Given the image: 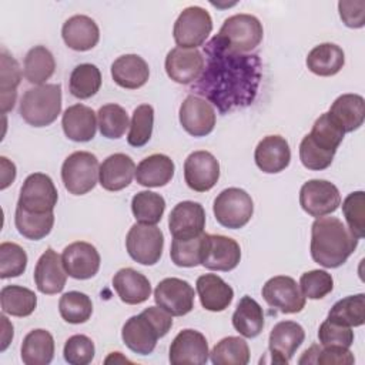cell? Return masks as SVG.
<instances>
[{
    "instance_id": "1",
    "label": "cell",
    "mask_w": 365,
    "mask_h": 365,
    "mask_svg": "<svg viewBox=\"0 0 365 365\" xmlns=\"http://www.w3.org/2000/svg\"><path fill=\"white\" fill-rule=\"evenodd\" d=\"M204 70L191 91L215 106L221 114L252 104L262 76L261 58L230 50L217 36L204 46Z\"/></svg>"
},
{
    "instance_id": "2",
    "label": "cell",
    "mask_w": 365,
    "mask_h": 365,
    "mask_svg": "<svg viewBox=\"0 0 365 365\" xmlns=\"http://www.w3.org/2000/svg\"><path fill=\"white\" fill-rule=\"evenodd\" d=\"M358 238L336 217H319L311 227V257L325 268H338L356 250Z\"/></svg>"
},
{
    "instance_id": "3",
    "label": "cell",
    "mask_w": 365,
    "mask_h": 365,
    "mask_svg": "<svg viewBox=\"0 0 365 365\" xmlns=\"http://www.w3.org/2000/svg\"><path fill=\"white\" fill-rule=\"evenodd\" d=\"M173 315L161 307H148L141 314L130 317L123 325L121 338L128 349L138 355L154 351L157 341L168 334L173 327Z\"/></svg>"
},
{
    "instance_id": "4",
    "label": "cell",
    "mask_w": 365,
    "mask_h": 365,
    "mask_svg": "<svg viewBox=\"0 0 365 365\" xmlns=\"http://www.w3.org/2000/svg\"><path fill=\"white\" fill-rule=\"evenodd\" d=\"M19 113L33 127L50 125L61 113V86L41 84L29 88L20 100Z\"/></svg>"
},
{
    "instance_id": "5",
    "label": "cell",
    "mask_w": 365,
    "mask_h": 365,
    "mask_svg": "<svg viewBox=\"0 0 365 365\" xmlns=\"http://www.w3.org/2000/svg\"><path fill=\"white\" fill-rule=\"evenodd\" d=\"M217 37L232 51L250 53L264 37L261 21L252 14H234L224 20Z\"/></svg>"
},
{
    "instance_id": "6",
    "label": "cell",
    "mask_w": 365,
    "mask_h": 365,
    "mask_svg": "<svg viewBox=\"0 0 365 365\" xmlns=\"http://www.w3.org/2000/svg\"><path fill=\"white\" fill-rule=\"evenodd\" d=\"M98 160L88 151L70 154L61 165V180L73 195H84L98 182Z\"/></svg>"
},
{
    "instance_id": "7",
    "label": "cell",
    "mask_w": 365,
    "mask_h": 365,
    "mask_svg": "<svg viewBox=\"0 0 365 365\" xmlns=\"http://www.w3.org/2000/svg\"><path fill=\"white\" fill-rule=\"evenodd\" d=\"M212 211L220 225L238 230L247 225L254 214L251 195L237 187L222 190L214 200Z\"/></svg>"
},
{
    "instance_id": "8",
    "label": "cell",
    "mask_w": 365,
    "mask_h": 365,
    "mask_svg": "<svg viewBox=\"0 0 365 365\" xmlns=\"http://www.w3.org/2000/svg\"><path fill=\"white\" fill-rule=\"evenodd\" d=\"M212 31V19L210 13L200 6L185 7L177 17L173 29V37L181 48H197L205 43Z\"/></svg>"
},
{
    "instance_id": "9",
    "label": "cell",
    "mask_w": 365,
    "mask_h": 365,
    "mask_svg": "<svg viewBox=\"0 0 365 365\" xmlns=\"http://www.w3.org/2000/svg\"><path fill=\"white\" fill-rule=\"evenodd\" d=\"M125 248L135 262L141 265H154L163 255V231L157 225L135 222L127 232Z\"/></svg>"
},
{
    "instance_id": "10",
    "label": "cell",
    "mask_w": 365,
    "mask_h": 365,
    "mask_svg": "<svg viewBox=\"0 0 365 365\" xmlns=\"http://www.w3.org/2000/svg\"><path fill=\"white\" fill-rule=\"evenodd\" d=\"M57 200L58 192L53 180L47 174L33 173L20 188L17 207L29 212H53Z\"/></svg>"
},
{
    "instance_id": "11",
    "label": "cell",
    "mask_w": 365,
    "mask_h": 365,
    "mask_svg": "<svg viewBox=\"0 0 365 365\" xmlns=\"http://www.w3.org/2000/svg\"><path fill=\"white\" fill-rule=\"evenodd\" d=\"M301 208L311 217L332 214L341 205V194L335 184L327 180H309L299 190Z\"/></svg>"
},
{
    "instance_id": "12",
    "label": "cell",
    "mask_w": 365,
    "mask_h": 365,
    "mask_svg": "<svg viewBox=\"0 0 365 365\" xmlns=\"http://www.w3.org/2000/svg\"><path fill=\"white\" fill-rule=\"evenodd\" d=\"M262 298L265 302L282 312V314H297L305 307V297L301 292L297 281L287 275H277L269 278L262 287Z\"/></svg>"
},
{
    "instance_id": "13",
    "label": "cell",
    "mask_w": 365,
    "mask_h": 365,
    "mask_svg": "<svg viewBox=\"0 0 365 365\" xmlns=\"http://www.w3.org/2000/svg\"><path fill=\"white\" fill-rule=\"evenodd\" d=\"M241 261L240 244L225 235L205 234L201 265L211 271L228 272Z\"/></svg>"
},
{
    "instance_id": "14",
    "label": "cell",
    "mask_w": 365,
    "mask_h": 365,
    "mask_svg": "<svg viewBox=\"0 0 365 365\" xmlns=\"http://www.w3.org/2000/svg\"><path fill=\"white\" fill-rule=\"evenodd\" d=\"M154 301L173 317H182L194 308V288L181 278H164L154 289Z\"/></svg>"
},
{
    "instance_id": "15",
    "label": "cell",
    "mask_w": 365,
    "mask_h": 365,
    "mask_svg": "<svg viewBox=\"0 0 365 365\" xmlns=\"http://www.w3.org/2000/svg\"><path fill=\"white\" fill-rule=\"evenodd\" d=\"M178 118L181 127L192 137H205L214 127L217 114L214 107L202 97L190 94L180 106Z\"/></svg>"
},
{
    "instance_id": "16",
    "label": "cell",
    "mask_w": 365,
    "mask_h": 365,
    "mask_svg": "<svg viewBox=\"0 0 365 365\" xmlns=\"http://www.w3.org/2000/svg\"><path fill=\"white\" fill-rule=\"evenodd\" d=\"M220 178V163L208 151L191 153L184 161V180L187 185L197 191H210Z\"/></svg>"
},
{
    "instance_id": "17",
    "label": "cell",
    "mask_w": 365,
    "mask_h": 365,
    "mask_svg": "<svg viewBox=\"0 0 365 365\" xmlns=\"http://www.w3.org/2000/svg\"><path fill=\"white\" fill-rule=\"evenodd\" d=\"M61 261L68 277L88 279L98 272L101 258L94 245L86 241H76L64 248Z\"/></svg>"
},
{
    "instance_id": "18",
    "label": "cell",
    "mask_w": 365,
    "mask_h": 365,
    "mask_svg": "<svg viewBox=\"0 0 365 365\" xmlns=\"http://www.w3.org/2000/svg\"><path fill=\"white\" fill-rule=\"evenodd\" d=\"M305 339L304 328L294 321H281L274 325L268 338V349L274 364L287 365Z\"/></svg>"
},
{
    "instance_id": "19",
    "label": "cell",
    "mask_w": 365,
    "mask_h": 365,
    "mask_svg": "<svg viewBox=\"0 0 365 365\" xmlns=\"http://www.w3.org/2000/svg\"><path fill=\"white\" fill-rule=\"evenodd\" d=\"M202 53L197 48L174 47L165 57V73L178 84L195 83L204 70Z\"/></svg>"
},
{
    "instance_id": "20",
    "label": "cell",
    "mask_w": 365,
    "mask_h": 365,
    "mask_svg": "<svg viewBox=\"0 0 365 365\" xmlns=\"http://www.w3.org/2000/svg\"><path fill=\"white\" fill-rule=\"evenodd\" d=\"M208 342L205 336L195 329L180 331L170 345V362L173 365H202L208 361Z\"/></svg>"
},
{
    "instance_id": "21",
    "label": "cell",
    "mask_w": 365,
    "mask_h": 365,
    "mask_svg": "<svg viewBox=\"0 0 365 365\" xmlns=\"http://www.w3.org/2000/svg\"><path fill=\"white\" fill-rule=\"evenodd\" d=\"M205 211L200 202L181 201L170 212L168 230L173 238L195 237L204 232Z\"/></svg>"
},
{
    "instance_id": "22",
    "label": "cell",
    "mask_w": 365,
    "mask_h": 365,
    "mask_svg": "<svg viewBox=\"0 0 365 365\" xmlns=\"http://www.w3.org/2000/svg\"><path fill=\"white\" fill-rule=\"evenodd\" d=\"M33 277L36 287L41 294L53 295L61 292L67 281V272L61 257L53 248H47L38 258Z\"/></svg>"
},
{
    "instance_id": "23",
    "label": "cell",
    "mask_w": 365,
    "mask_h": 365,
    "mask_svg": "<svg viewBox=\"0 0 365 365\" xmlns=\"http://www.w3.org/2000/svg\"><path fill=\"white\" fill-rule=\"evenodd\" d=\"M254 160L262 173H281L289 165L291 161L289 144L281 135H267L255 147Z\"/></svg>"
},
{
    "instance_id": "24",
    "label": "cell",
    "mask_w": 365,
    "mask_h": 365,
    "mask_svg": "<svg viewBox=\"0 0 365 365\" xmlns=\"http://www.w3.org/2000/svg\"><path fill=\"white\" fill-rule=\"evenodd\" d=\"M135 175L133 158L123 153L108 155L100 165L98 182L107 191H120L128 187Z\"/></svg>"
},
{
    "instance_id": "25",
    "label": "cell",
    "mask_w": 365,
    "mask_h": 365,
    "mask_svg": "<svg viewBox=\"0 0 365 365\" xmlns=\"http://www.w3.org/2000/svg\"><path fill=\"white\" fill-rule=\"evenodd\" d=\"M97 117L93 108L84 104H74L64 110L61 127L67 138L76 143H86L94 138L97 131Z\"/></svg>"
},
{
    "instance_id": "26",
    "label": "cell",
    "mask_w": 365,
    "mask_h": 365,
    "mask_svg": "<svg viewBox=\"0 0 365 365\" xmlns=\"http://www.w3.org/2000/svg\"><path fill=\"white\" fill-rule=\"evenodd\" d=\"M61 36L68 48L87 51L97 46L100 40V30L91 17L76 14L66 20L61 29Z\"/></svg>"
},
{
    "instance_id": "27",
    "label": "cell",
    "mask_w": 365,
    "mask_h": 365,
    "mask_svg": "<svg viewBox=\"0 0 365 365\" xmlns=\"http://www.w3.org/2000/svg\"><path fill=\"white\" fill-rule=\"evenodd\" d=\"M197 294L204 309L221 312L230 307L234 298V289L217 274H204L197 278Z\"/></svg>"
},
{
    "instance_id": "28",
    "label": "cell",
    "mask_w": 365,
    "mask_h": 365,
    "mask_svg": "<svg viewBox=\"0 0 365 365\" xmlns=\"http://www.w3.org/2000/svg\"><path fill=\"white\" fill-rule=\"evenodd\" d=\"M111 77L117 86L137 90L147 83L150 68L147 61L138 54H124L111 64Z\"/></svg>"
},
{
    "instance_id": "29",
    "label": "cell",
    "mask_w": 365,
    "mask_h": 365,
    "mask_svg": "<svg viewBox=\"0 0 365 365\" xmlns=\"http://www.w3.org/2000/svg\"><path fill=\"white\" fill-rule=\"evenodd\" d=\"M113 287L120 299L128 305L145 302L151 295V284L134 268H121L113 277Z\"/></svg>"
},
{
    "instance_id": "30",
    "label": "cell",
    "mask_w": 365,
    "mask_h": 365,
    "mask_svg": "<svg viewBox=\"0 0 365 365\" xmlns=\"http://www.w3.org/2000/svg\"><path fill=\"white\" fill-rule=\"evenodd\" d=\"M174 161L165 154H151L140 161L135 168V180L140 185L157 188L167 185L174 177Z\"/></svg>"
},
{
    "instance_id": "31",
    "label": "cell",
    "mask_w": 365,
    "mask_h": 365,
    "mask_svg": "<svg viewBox=\"0 0 365 365\" xmlns=\"http://www.w3.org/2000/svg\"><path fill=\"white\" fill-rule=\"evenodd\" d=\"M328 113L339 124L344 133H352L364 124L365 100L359 94H342L332 103Z\"/></svg>"
},
{
    "instance_id": "32",
    "label": "cell",
    "mask_w": 365,
    "mask_h": 365,
    "mask_svg": "<svg viewBox=\"0 0 365 365\" xmlns=\"http://www.w3.org/2000/svg\"><path fill=\"white\" fill-rule=\"evenodd\" d=\"M307 67L311 73L321 77H331L341 71L345 64L344 50L334 43L315 46L307 56Z\"/></svg>"
},
{
    "instance_id": "33",
    "label": "cell",
    "mask_w": 365,
    "mask_h": 365,
    "mask_svg": "<svg viewBox=\"0 0 365 365\" xmlns=\"http://www.w3.org/2000/svg\"><path fill=\"white\" fill-rule=\"evenodd\" d=\"M264 324L261 305L250 295H244L232 314V327L235 331L245 338H255L262 332Z\"/></svg>"
},
{
    "instance_id": "34",
    "label": "cell",
    "mask_w": 365,
    "mask_h": 365,
    "mask_svg": "<svg viewBox=\"0 0 365 365\" xmlns=\"http://www.w3.org/2000/svg\"><path fill=\"white\" fill-rule=\"evenodd\" d=\"M54 356V338L46 329L30 331L21 344V361L26 365H47Z\"/></svg>"
},
{
    "instance_id": "35",
    "label": "cell",
    "mask_w": 365,
    "mask_h": 365,
    "mask_svg": "<svg viewBox=\"0 0 365 365\" xmlns=\"http://www.w3.org/2000/svg\"><path fill=\"white\" fill-rule=\"evenodd\" d=\"M1 311L11 317H29L37 307V295L21 285H6L0 291Z\"/></svg>"
},
{
    "instance_id": "36",
    "label": "cell",
    "mask_w": 365,
    "mask_h": 365,
    "mask_svg": "<svg viewBox=\"0 0 365 365\" xmlns=\"http://www.w3.org/2000/svg\"><path fill=\"white\" fill-rule=\"evenodd\" d=\"M56 70V61L48 48L44 46H36L29 50L24 57L23 74L31 84H46Z\"/></svg>"
},
{
    "instance_id": "37",
    "label": "cell",
    "mask_w": 365,
    "mask_h": 365,
    "mask_svg": "<svg viewBox=\"0 0 365 365\" xmlns=\"http://www.w3.org/2000/svg\"><path fill=\"white\" fill-rule=\"evenodd\" d=\"M20 80L21 71L17 60L3 48L0 70V103L3 114L13 110L17 97V86L20 84Z\"/></svg>"
},
{
    "instance_id": "38",
    "label": "cell",
    "mask_w": 365,
    "mask_h": 365,
    "mask_svg": "<svg viewBox=\"0 0 365 365\" xmlns=\"http://www.w3.org/2000/svg\"><path fill=\"white\" fill-rule=\"evenodd\" d=\"M14 224L20 235L38 241L50 234L54 225V212H29L16 207Z\"/></svg>"
},
{
    "instance_id": "39",
    "label": "cell",
    "mask_w": 365,
    "mask_h": 365,
    "mask_svg": "<svg viewBox=\"0 0 365 365\" xmlns=\"http://www.w3.org/2000/svg\"><path fill=\"white\" fill-rule=\"evenodd\" d=\"M100 87H101V73L97 66L90 63H83L73 68L68 80V88L71 96L80 100H86L97 94Z\"/></svg>"
},
{
    "instance_id": "40",
    "label": "cell",
    "mask_w": 365,
    "mask_h": 365,
    "mask_svg": "<svg viewBox=\"0 0 365 365\" xmlns=\"http://www.w3.org/2000/svg\"><path fill=\"white\" fill-rule=\"evenodd\" d=\"M332 322L346 327H361L365 322V295H348L332 305L328 318Z\"/></svg>"
},
{
    "instance_id": "41",
    "label": "cell",
    "mask_w": 365,
    "mask_h": 365,
    "mask_svg": "<svg viewBox=\"0 0 365 365\" xmlns=\"http://www.w3.org/2000/svg\"><path fill=\"white\" fill-rule=\"evenodd\" d=\"M214 365H247L250 362L248 344L240 336H225L210 352Z\"/></svg>"
},
{
    "instance_id": "42",
    "label": "cell",
    "mask_w": 365,
    "mask_h": 365,
    "mask_svg": "<svg viewBox=\"0 0 365 365\" xmlns=\"http://www.w3.org/2000/svg\"><path fill=\"white\" fill-rule=\"evenodd\" d=\"M165 210L163 195L153 191H140L131 200V211L137 222L155 225L161 221Z\"/></svg>"
},
{
    "instance_id": "43",
    "label": "cell",
    "mask_w": 365,
    "mask_h": 365,
    "mask_svg": "<svg viewBox=\"0 0 365 365\" xmlns=\"http://www.w3.org/2000/svg\"><path fill=\"white\" fill-rule=\"evenodd\" d=\"M205 232L195 235V237H185V238H173L170 257L171 261L177 267L191 268L201 264L202 247H204Z\"/></svg>"
},
{
    "instance_id": "44",
    "label": "cell",
    "mask_w": 365,
    "mask_h": 365,
    "mask_svg": "<svg viewBox=\"0 0 365 365\" xmlns=\"http://www.w3.org/2000/svg\"><path fill=\"white\" fill-rule=\"evenodd\" d=\"M61 318L68 324H84L93 314V302L88 295L80 291H68L58 301Z\"/></svg>"
},
{
    "instance_id": "45",
    "label": "cell",
    "mask_w": 365,
    "mask_h": 365,
    "mask_svg": "<svg viewBox=\"0 0 365 365\" xmlns=\"http://www.w3.org/2000/svg\"><path fill=\"white\" fill-rule=\"evenodd\" d=\"M97 124L103 137L117 140L123 137L130 127V120L127 111L121 106L111 103L100 107L97 113Z\"/></svg>"
},
{
    "instance_id": "46",
    "label": "cell",
    "mask_w": 365,
    "mask_h": 365,
    "mask_svg": "<svg viewBox=\"0 0 365 365\" xmlns=\"http://www.w3.org/2000/svg\"><path fill=\"white\" fill-rule=\"evenodd\" d=\"M308 135L318 147L331 153H336L345 133L339 127V124L329 115V113H324L315 120L312 130Z\"/></svg>"
},
{
    "instance_id": "47",
    "label": "cell",
    "mask_w": 365,
    "mask_h": 365,
    "mask_svg": "<svg viewBox=\"0 0 365 365\" xmlns=\"http://www.w3.org/2000/svg\"><path fill=\"white\" fill-rule=\"evenodd\" d=\"M154 125V108L150 104L138 106L130 121V131L127 135V143L131 147L145 145L153 134Z\"/></svg>"
},
{
    "instance_id": "48",
    "label": "cell",
    "mask_w": 365,
    "mask_h": 365,
    "mask_svg": "<svg viewBox=\"0 0 365 365\" xmlns=\"http://www.w3.org/2000/svg\"><path fill=\"white\" fill-rule=\"evenodd\" d=\"M27 267V254L23 247L16 242L0 244V278L20 277Z\"/></svg>"
},
{
    "instance_id": "49",
    "label": "cell",
    "mask_w": 365,
    "mask_h": 365,
    "mask_svg": "<svg viewBox=\"0 0 365 365\" xmlns=\"http://www.w3.org/2000/svg\"><path fill=\"white\" fill-rule=\"evenodd\" d=\"M342 212L348 224V230L358 238L365 235V194L354 191L346 195L342 202Z\"/></svg>"
},
{
    "instance_id": "50",
    "label": "cell",
    "mask_w": 365,
    "mask_h": 365,
    "mask_svg": "<svg viewBox=\"0 0 365 365\" xmlns=\"http://www.w3.org/2000/svg\"><path fill=\"white\" fill-rule=\"evenodd\" d=\"M298 285L305 298L321 299L332 291L334 279L324 269H311L301 275Z\"/></svg>"
},
{
    "instance_id": "51",
    "label": "cell",
    "mask_w": 365,
    "mask_h": 365,
    "mask_svg": "<svg viewBox=\"0 0 365 365\" xmlns=\"http://www.w3.org/2000/svg\"><path fill=\"white\" fill-rule=\"evenodd\" d=\"M335 153L318 147L307 134L299 144V160L302 165L312 171H321L331 165Z\"/></svg>"
},
{
    "instance_id": "52",
    "label": "cell",
    "mask_w": 365,
    "mask_h": 365,
    "mask_svg": "<svg viewBox=\"0 0 365 365\" xmlns=\"http://www.w3.org/2000/svg\"><path fill=\"white\" fill-rule=\"evenodd\" d=\"M96 354L94 342L81 334L70 336L63 349V355L66 362L71 365H87L93 361Z\"/></svg>"
},
{
    "instance_id": "53",
    "label": "cell",
    "mask_w": 365,
    "mask_h": 365,
    "mask_svg": "<svg viewBox=\"0 0 365 365\" xmlns=\"http://www.w3.org/2000/svg\"><path fill=\"white\" fill-rule=\"evenodd\" d=\"M318 339L321 346L349 348L354 342V331L351 327L325 319L318 329Z\"/></svg>"
},
{
    "instance_id": "54",
    "label": "cell",
    "mask_w": 365,
    "mask_h": 365,
    "mask_svg": "<svg viewBox=\"0 0 365 365\" xmlns=\"http://www.w3.org/2000/svg\"><path fill=\"white\" fill-rule=\"evenodd\" d=\"M355 362L352 352L344 346H321L318 348L315 364L318 365H351Z\"/></svg>"
},
{
    "instance_id": "55",
    "label": "cell",
    "mask_w": 365,
    "mask_h": 365,
    "mask_svg": "<svg viewBox=\"0 0 365 365\" xmlns=\"http://www.w3.org/2000/svg\"><path fill=\"white\" fill-rule=\"evenodd\" d=\"M339 17L345 26L351 29H361L365 24V1H339Z\"/></svg>"
},
{
    "instance_id": "56",
    "label": "cell",
    "mask_w": 365,
    "mask_h": 365,
    "mask_svg": "<svg viewBox=\"0 0 365 365\" xmlns=\"http://www.w3.org/2000/svg\"><path fill=\"white\" fill-rule=\"evenodd\" d=\"M0 164H1V190H6L16 178V165L9 161L6 157H0Z\"/></svg>"
},
{
    "instance_id": "57",
    "label": "cell",
    "mask_w": 365,
    "mask_h": 365,
    "mask_svg": "<svg viewBox=\"0 0 365 365\" xmlns=\"http://www.w3.org/2000/svg\"><path fill=\"white\" fill-rule=\"evenodd\" d=\"M1 319V327H3V334H1V346L0 351H6V348L9 346L10 341L13 339V325L9 322V319L6 318V315L0 317Z\"/></svg>"
}]
</instances>
